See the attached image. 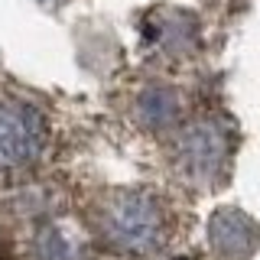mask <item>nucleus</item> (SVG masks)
<instances>
[{
	"mask_svg": "<svg viewBox=\"0 0 260 260\" xmlns=\"http://www.w3.org/2000/svg\"><path fill=\"white\" fill-rule=\"evenodd\" d=\"M49 150V120L26 98L0 94V173H23Z\"/></svg>",
	"mask_w": 260,
	"mask_h": 260,
	"instance_id": "nucleus-1",
	"label": "nucleus"
},
{
	"mask_svg": "<svg viewBox=\"0 0 260 260\" xmlns=\"http://www.w3.org/2000/svg\"><path fill=\"white\" fill-rule=\"evenodd\" d=\"M169 137H173L176 169L189 182L205 185V182H215L224 173V159H228L231 140H228V130H224L221 117L205 114V117L182 120Z\"/></svg>",
	"mask_w": 260,
	"mask_h": 260,
	"instance_id": "nucleus-2",
	"label": "nucleus"
},
{
	"mask_svg": "<svg viewBox=\"0 0 260 260\" xmlns=\"http://www.w3.org/2000/svg\"><path fill=\"white\" fill-rule=\"evenodd\" d=\"M108 238L124 250H150L162 238V205L150 192H117L104 208Z\"/></svg>",
	"mask_w": 260,
	"mask_h": 260,
	"instance_id": "nucleus-3",
	"label": "nucleus"
},
{
	"mask_svg": "<svg viewBox=\"0 0 260 260\" xmlns=\"http://www.w3.org/2000/svg\"><path fill=\"white\" fill-rule=\"evenodd\" d=\"M130 117H134V124L143 134L166 137L182 124L185 101L179 94V88L169 85V81H146L140 91H137L134 104H130Z\"/></svg>",
	"mask_w": 260,
	"mask_h": 260,
	"instance_id": "nucleus-4",
	"label": "nucleus"
},
{
	"mask_svg": "<svg viewBox=\"0 0 260 260\" xmlns=\"http://www.w3.org/2000/svg\"><path fill=\"white\" fill-rule=\"evenodd\" d=\"M0 260H7V254H4V247H0Z\"/></svg>",
	"mask_w": 260,
	"mask_h": 260,
	"instance_id": "nucleus-5",
	"label": "nucleus"
}]
</instances>
